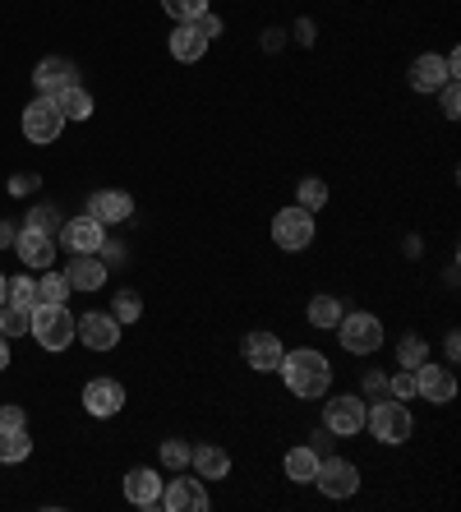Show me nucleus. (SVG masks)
<instances>
[{"label":"nucleus","mask_w":461,"mask_h":512,"mask_svg":"<svg viewBox=\"0 0 461 512\" xmlns=\"http://www.w3.org/2000/svg\"><path fill=\"white\" fill-rule=\"evenodd\" d=\"M277 374H282L286 393L300 397V402H323V397L332 393V360L323 356V351H314V346L286 351L282 365H277Z\"/></svg>","instance_id":"nucleus-1"},{"label":"nucleus","mask_w":461,"mask_h":512,"mask_svg":"<svg viewBox=\"0 0 461 512\" xmlns=\"http://www.w3.org/2000/svg\"><path fill=\"white\" fill-rule=\"evenodd\" d=\"M365 429L374 434V443H383V448H402V443H411V434H415V416L402 397H374L365 411Z\"/></svg>","instance_id":"nucleus-2"},{"label":"nucleus","mask_w":461,"mask_h":512,"mask_svg":"<svg viewBox=\"0 0 461 512\" xmlns=\"http://www.w3.org/2000/svg\"><path fill=\"white\" fill-rule=\"evenodd\" d=\"M337 342H342L346 356H374V351H383V342H388V333H383V319L379 314H369V310H351L337 319Z\"/></svg>","instance_id":"nucleus-3"},{"label":"nucleus","mask_w":461,"mask_h":512,"mask_svg":"<svg viewBox=\"0 0 461 512\" xmlns=\"http://www.w3.org/2000/svg\"><path fill=\"white\" fill-rule=\"evenodd\" d=\"M448 79H461V56H457V51H448V56L425 51V56H415L411 70H406V84H411V93H425V97H434L438 88L448 84Z\"/></svg>","instance_id":"nucleus-4"},{"label":"nucleus","mask_w":461,"mask_h":512,"mask_svg":"<svg viewBox=\"0 0 461 512\" xmlns=\"http://www.w3.org/2000/svg\"><path fill=\"white\" fill-rule=\"evenodd\" d=\"M365 411H369V402L360 393H332V397H323V429H328L332 439H355L365 429Z\"/></svg>","instance_id":"nucleus-5"},{"label":"nucleus","mask_w":461,"mask_h":512,"mask_svg":"<svg viewBox=\"0 0 461 512\" xmlns=\"http://www.w3.org/2000/svg\"><path fill=\"white\" fill-rule=\"evenodd\" d=\"M272 245L282 254H300L314 245V213H305L300 203L291 208H277L272 213Z\"/></svg>","instance_id":"nucleus-6"},{"label":"nucleus","mask_w":461,"mask_h":512,"mask_svg":"<svg viewBox=\"0 0 461 512\" xmlns=\"http://www.w3.org/2000/svg\"><path fill=\"white\" fill-rule=\"evenodd\" d=\"M157 508H166V512H208V508H213L208 480L176 471L171 480H162V499H157Z\"/></svg>","instance_id":"nucleus-7"},{"label":"nucleus","mask_w":461,"mask_h":512,"mask_svg":"<svg viewBox=\"0 0 461 512\" xmlns=\"http://www.w3.org/2000/svg\"><path fill=\"white\" fill-rule=\"evenodd\" d=\"M19 125H24V139L37 143V148H47V143H56L60 134H65V116H60L56 97H42V93L24 107V120H19Z\"/></svg>","instance_id":"nucleus-8"},{"label":"nucleus","mask_w":461,"mask_h":512,"mask_svg":"<svg viewBox=\"0 0 461 512\" xmlns=\"http://www.w3.org/2000/svg\"><path fill=\"white\" fill-rule=\"evenodd\" d=\"M33 337L42 351H65L74 342V314L65 305H33Z\"/></svg>","instance_id":"nucleus-9"},{"label":"nucleus","mask_w":461,"mask_h":512,"mask_svg":"<svg viewBox=\"0 0 461 512\" xmlns=\"http://www.w3.org/2000/svg\"><path fill=\"white\" fill-rule=\"evenodd\" d=\"M314 485H319L323 499H355L360 494V466L351 457H323Z\"/></svg>","instance_id":"nucleus-10"},{"label":"nucleus","mask_w":461,"mask_h":512,"mask_svg":"<svg viewBox=\"0 0 461 512\" xmlns=\"http://www.w3.org/2000/svg\"><path fill=\"white\" fill-rule=\"evenodd\" d=\"M415 397H425L429 406L457 402V374H452V365H434V356L425 365H415Z\"/></svg>","instance_id":"nucleus-11"},{"label":"nucleus","mask_w":461,"mask_h":512,"mask_svg":"<svg viewBox=\"0 0 461 512\" xmlns=\"http://www.w3.org/2000/svg\"><path fill=\"white\" fill-rule=\"evenodd\" d=\"M74 342H83L88 351H116L120 346V323L116 314H102V310H88L74 319Z\"/></svg>","instance_id":"nucleus-12"},{"label":"nucleus","mask_w":461,"mask_h":512,"mask_svg":"<svg viewBox=\"0 0 461 512\" xmlns=\"http://www.w3.org/2000/svg\"><path fill=\"white\" fill-rule=\"evenodd\" d=\"M240 356H245V365L254 374H277V365H282L286 346L277 333H268V328H254V333H245V342H240Z\"/></svg>","instance_id":"nucleus-13"},{"label":"nucleus","mask_w":461,"mask_h":512,"mask_svg":"<svg viewBox=\"0 0 461 512\" xmlns=\"http://www.w3.org/2000/svg\"><path fill=\"white\" fill-rule=\"evenodd\" d=\"M14 254H19V263H24L28 273H47L51 263H56V236L51 231H37V227H19V236H14Z\"/></svg>","instance_id":"nucleus-14"},{"label":"nucleus","mask_w":461,"mask_h":512,"mask_svg":"<svg viewBox=\"0 0 461 512\" xmlns=\"http://www.w3.org/2000/svg\"><path fill=\"white\" fill-rule=\"evenodd\" d=\"M125 406V383L120 379H88L83 383V411L93 420H111Z\"/></svg>","instance_id":"nucleus-15"},{"label":"nucleus","mask_w":461,"mask_h":512,"mask_svg":"<svg viewBox=\"0 0 461 512\" xmlns=\"http://www.w3.org/2000/svg\"><path fill=\"white\" fill-rule=\"evenodd\" d=\"M60 240H65V250L70 254H97L102 250V240H107V227H102L93 213H83V217L60 222Z\"/></svg>","instance_id":"nucleus-16"},{"label":"nucleus","mask_w":461,"mask_h":512,"mask_svg":"<svg viewBox=\"0 0 461 512\" xmlns=\"http://www.w3.org/2000/svg\"><path fill=\"white\" fill-rule=\"evenodd\" d=\"M111 277V268L97 254H74L70 263H65V282H70V291H83V296H93V291H102Z\"/></svg>","instance_id":"nucleus-17"},{"label":"nucleus","mask_w":461,"mask_h":512,"mask_svg":"<svg viewBox=\"0 0 461 512\" xmlns=\"http://www.w3.org/2000/svg\"><path fill=\"white\" fill-rule=\"evenodd\" d=\"M88 213L102 222V227H120L134 217V194L125 190H93L88 194Z\"/></svg>","instance_id":"nucleus-18"},{"label":"nucleus","mask_w":461,"mask_h":512,"mask_svg":"<svg viewBox=\"0 0 461 512\" xmlns=\"http://www.w3.org/2000/svg\"><path fill=\"white\" fill-rule=\"evenodd\" d=\"M157 499H162V471L157 466H134L130 476H125V503L157 508Z\"/></svg>","instance_id":"nucleus-19"},{"label":"nucleus","mask_w":461,"mask_h":512,"mask_svg":"<svg viewBox=\"0 0 461 512\" xmlns=\"http://www.w3.org/2000/svg\"><path fill=\"white\" fill-rule=\"evenodd\" d=\"M70 84H79V79H74V60H65V56H47V60H37V70H33V88H37L42 97L60 93V88H70Z\"/></svg>","instance_id":"nucleus-20"},{"label":"nucleus","mask_w":461,"mask_h":512,"mask_svg":"<svg viewBox=\"0 0 461 512\" xmlns=\"http://www.w3.org/2000/svg\"><path fill=\"white\" fill-rule=\"evenodd\" d=\"M190 466H194V476L208 480V485H217V480L231 476V453H226L222 443H199L190 453Z\"/></svg>","instance_id":"nucleus-21"},{"label":"nucleus","mask_w":461,"mask_h":512,"mask_svg":"<svg viewBox=\"0 0 461 512\" xmlns=\"http://www.w3.org/2000/svg\"><path fill=\"white\" fill-rule=\"evenodd\" d=\"M166 51H171L180 65H199V60L208 56V37H203L194 24H176L171 37H166Z\"/></svg>","instance_id":"nucleus-22"},{"label":"nucleus","mask_w":461,"mask_h":512,"mask_svg":"<svg viewBox=\"0 0 461 512\" xmlns=\"http://www.w3.org/2000/svg\"><path fill=\"white\" fill-rule=\"evenodd\" d=\"M319 462H323V457L314 453L309 443H296V448H286V457H282V476L291 480V485H314Z\"/></svg>","instance_id":"nucleus-23"},{"label":"nucleus","mask_w":461,"mask_h":512,"mask_svg":"<svg viewBox=\"0 0 461 512\" xmlns=\"http://www.w3.org/2000/svg\"><path fill=\"white\" fill-rule=\"evenodd\" d=\"M342 314H346V310H342V296H332V291H319V296H309V305H305L309 328H319V333H332Z\"/></svg>","instance_id":"nucleus-24"},{"label":"nucleus","mask_w":461,"mask_h":512,"mask_svg":"<svg viewBox=\"0 0 461 512\" xmlns=\"http://www.w3.org/2000/svg\"><path fill=\"white\" fill-rule=\"evenodd\" d=\"M33 457V439H28V429H0V462L5 466H19Z\"/></svg>","instance_id":"nucleus-25"},{"label":"nucleus","mask_w":461,"mask_h":512,"mask_svg":"<svg viewBox=\"0 0 461 512\" xmlns=\"http://www.w3.org/2000/svg\"><path fill=\"white\" fill-rule=\"evenodd\" d=\"M51 97H56V107H60V116H65V120H88V116H93V97L83 93L79 84L60 88V93H51Z\"/></svg>","instance_id":"nucleus-26"},{"label":"nucleus","mask_w":461,"mask_h":512,"mask_svg":"<svg viewBox=\"0 0 461 512\" xmlns=\"http://www.w3.org/2000/svg\"><path fill=\"white\" fill-rule=\"evenodd\" d=\"M0 333H5V337H28V333H33V310H28V305L5 300V305H0Z\"/></svg>","instance_id":"nucleus-27"},{"label":"nucleus","mask_w":461,"mask_h":512,"mask_svg":"<svg viewBox=\"0 0 461 512\" xmlns=\"http://www.w3.org/2000/svg\"><path fill=\"white\" fill-rule=\"evenodd\" d=\"M429 356H434V351H429V342L420 333H406L402 342H397V370H415V365H425Z\"/></svg>","instance_id":"nucleus-28"},{"label":"nucleus","mask_w":461,"mask_h":512,"mask_svg":"<svg viewBox=\"0 0 461 512\" xmlns=\"http://www.w3.org/2000/svg\"><path fill=\"white\" fill-rule=\"evenodd\" d=\"M296 203L305 213H323V208H328V185H323L319 176H305L296 185Z\"/></svg>","instance_id":"nucleus-29"},{"label":"nucleus","mask_w":461,"mask_h":512,"mask_svg":"<svg viewBox=\"0 0 461 512\" xmlns=\"http://www.w3.org/2000/svg\"><path fill=\"white\" fill-rule=\"evenodd\" d=\"M70 300V282H65V273H42V282H37V305H65Z\"/></svg>","instance_id":"nucleus-30"},{"label":"nucleus","mask_w":461,"mask_h":512,"mask_svg":"<svg viewBox=\"0 0 461 512\" xmlns=\"http://www.w3.org/2000/svg\"><path fill=\"white\" fill-rule=\"evenodd\" d=\"M111 314H116L120 328H125V323H139L143 296H139V291H130V286H125V291H116V296H111Z\"/></svg>","instance_id":"nucleus-31"},{"label":"nucleus","mask_w":461,"mask_h":512,"mask_svg":"<svg viewBox=\"0 0 461 512\" xmlns=\"http://www.w3.org/2000/svg\"><path fill=\"white\" fill-rule=\"evenodd\" d=\"M162 10L171 14V24H194L199 14L213 10V0H162Z\"/></svg>","instance_id":"nucleus-32"},{"label":"nucleus","mask_w":461,"mask_h":512,"mask_svg":"<svg viewBox=\"0 0 461 512\" xmlns=\"http://www.w3.org/2000/svg\"><path fill=\"white\" fill-rule=\"evenodd\" d=\"M190 453H194V448L185 439H166L162 448H157V457H162L166 471H185V466H190Z\"/></svg>","instance_id":"nucleus-33"},{"label":"nucleus","mask_w":461,"mask_h":512,"mask_svg":"<svg viewBox=\"0 0 461 512\" xmlns=\"http://www.w3.org/2000/svg\"><path fill=\"white\" fill-rule=\"evenodd\" d=\"M5 300H14V305H28V310H33V305H37V282H33V277H28V268H24V273H19V277H14V282H10V296H5Z\"/></svg>","instance_id":"nucleus-34"},{"label":"nucleus","mask_w":461,"mask_h":512,"mask_svg":"<svg viewBox=\"0 0 461 512\" xmlns=\"http://www.w3.org/2000/svg\"><path fill=\"white\" fill-rule=\"evenodd\" d=\"M388 397H402V402H411V397H415V370H397V365H392Z\"/></svg>","instance_id":"nucleus-35"},{"label":"nucleus","mask_w":461,"mask_h":512,"mask_svg":"<svg viewBox=\"0 0 461 512\" xmlns=\"http://www.w3.org/2000/svg\"><path fill=\"white\" fill-rule=\"evenodd\" d=\"M28 227H37V231H51V236H56V231H60V213H56V208H51V203H37L33 213H28Z\"/></svg>","instance_id":"nucleus-36"},{"label":"nucleus","mask_w":461,"mask_h":512,"mask_svg":"<svg viewBox=\"0 0 461 512\" xmlns=\"http://www.w3.org/2000/svg\"><path fill=\"white\" fill-rule=\"evenodd\" d=\"M438 107H443V116H448V120L461 116V88H457V79H448V84L438 88Z\"/></svg>","instance_id":"nucleus-37"},{"label":"nucleus","mask_w":461,"mask_h":512,"mask_svg":"<svg viewBox=\"0 0 461 512\" xmlns=\"http://www.w3.org/2000/svg\"><path fill=\"white\" fill-rule=\"evenodd\" d=\"M37 185H42V176H37V171H14V176H10V194H14V199L33 194Z\"/></svg>","instance_id":"nucleus-38"},{"label":"nucleus","mask_w":461,"mask_h":512,"mask_svg":"<svg viewBox=\"0 0 461 512\" xmlns=\"http://www.w3.org/2000/svg\"><path fill=\"white\" fill-rule=\"evenodd\" d=\"M97 259H102V263H107V268H120V263H130V259H125V245H120V240H102V250H97Z\"/></svg>","instance_id":"nucleus-39"},{"label":"nucleus","mask_w":461,"mask_h":512,"mask_svg":"<svg viewBox=\"0 0 461 512\" xmlns=\"http://www.w3.org/2000/svg\"><path fill=\"white\" fill-rule=\"evenodd\" d=\"M365 402H374V397H388V374L383 370H374V374H365Z\"/></svg>","instance_id":"nucleus-40"},{"label":"nucleus","mask_w":461,"mask_h":512,"mask_svg":"<svg viewBox=\"0 0 461 512\" xmlns=\"http://www.w3.org/2000/svg\"><path fill=\"white\" fill-rule=\"evenodd\" d=\"M0 429H28L24 406H0Z\"/></svg>","instance_id":"nucleus-41"},{"label":"nucleus","mask_w":461,"mask_h":512,"mask_svg":"<svg viewBox=\"0 0 461 512\" xmlns=\"http://www.w3.org/2000/svg\"><path fill=\"white\" fill-rule=\"evenodd\" d=\"M194 28H199V33L208 37V42H217V37H222V19H217L213 10H208V14H199V19H194Z\"/></svg>","instance_id":"nucleus-42"},{"label":"nucleus","mask_w":461,"mask_h":512,"mask_svg":"<svg viewBox=\"0 0 461 512\" xmlns=\"http://www.w3.org/2000/svg\"><path fill=\"white\" fill-rule=\"evenodd\" d=\"M14 236H19V227L10 217H0V250H14Z\"/></svg>","instance_id":"nucleus-43"},{"label":"nucleus","mask_w":461,"mask_h":512,"mask_svg":"<svg viewBox=\"0 0 461 512\" xmlns=\"http://www.w3.org/2000/svg\"><path fill=\"white\" fill-rule=\"evenodd\" d=\"M443 356H448V365H457V360H461V337L457 333L443 337Z\"/></svg>","instance_id":"nucleus-44"},{"label":"nucleus","mask_w":461,"mask_h":512,"mask_svg":"<svg viewBox=\"0 0 461 512\" xmlns=\"http://www.w3.org/2000/svg\"><path fill=\"white\" fill-rule=\"evenodd\" d=\"M309 448H314V453H319V457H328V448H332V434H328V429H314V439H309Z\"/></svg>","instance_id":"nucleus-45"},{"label":"nucleus","mask_w":461,"mask_h":512,"mask_svg":"<svg viewBox=\"0 0 461 512\" xmlns=\"http://www.w3.org/2000/svg\"><path fill=\"white\" fill-rule=\"evenodd\" d=\"M296 42H300V47H314V24H309V19H300V24H296Z\"/></svg>","instance_id":"nucleus-46"},{"label":"nucleus","mask_w":461,"mask_h":512,"mask_svg":"<svg viewBox=\"0 0 461 512\" xmlns=\"http://www.w3.org/2000/svg\"><path fill=\"white\" fill-rule=\"evenodd\" d=\"M263 47H268V51L282 47V28H268V33H263Z\"/></svg>","instance_id":"nucleus-47"},{"label":"nucleus","mask_w":461,"mask_h":512,"mask_svg":"<svg viewBox=\"0 0 461 512\" xmlns=\"http://www.w3.org/2000/svg\"><path fill=\"white\" fill-rule=\"evenodd\" d=\"M5 370H10V337L0 333V374H5Z\"/></svg>","instance_id":"nucleus-48"},{"label":"nucleus","mask_w":461,"mask_h":512,"mask_svg":"<svg viewBox=\"0 0 461 512\" xmlns=\"http://www.w3.org/2000/svg\"><path fill=\"white\" fill-rule=\"evenodd\" d=\"M5 296H10V277L0 273V305H5Z\"/></svg>","instance_id":"nucleus-49"}]
</instances>
